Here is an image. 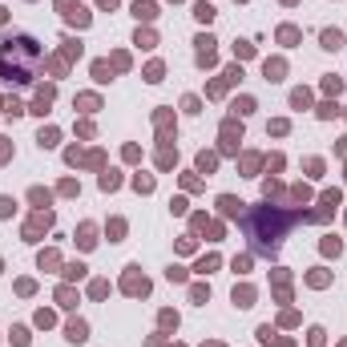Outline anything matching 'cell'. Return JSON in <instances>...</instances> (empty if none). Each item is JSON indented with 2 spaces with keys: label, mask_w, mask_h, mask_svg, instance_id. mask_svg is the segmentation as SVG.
<instances>
[{
  "label": "cell",
  "mask_w": 347,
  "mask_h": 347,
  "mask_svg": "<svg viewBox=\"0 0 347 347\" xmlns=\"http://www.w3.org/2000/svg\"><path fill=\"white\" fill-rule=\"evenodd\" d=\"M41 145H45V149L57 145V130H41Z\"/></svg>",
  "instance_id": "cell-27"
},
{
  "label": "cell",
  "mask_w": 347,
  "mask_h": 347,
  "mask_svg": "<svg viewBox=\"0 0 347 347\" xmlns=\"http://www.w3.org/2000/svg\"><path fill=\"white\" fill-rule=\"evenodd\" d=\"M145 81H162V61H153V65L145 69Z\"/></svg>",
  "instance_id": "cell-24"
},
{
  "label": "cell",
  "mask_w": 347,
  "mask_h": 347,
  "mask_svg": "<svg viewBox=\"0 0 347 347\" xmlns=\"http://www.w3.org/2000/svg\"><path fill=\"white\" fill-rule=\"evenodd\" d=\"M134 16H138V20H153V16H157V4H153V0H138V4H134Z\"/></svg>",
  "instance_id": "cell-8"
},
{
  "label": "cell",
  "mask_w": 347,
  "mask_h": 347,
  "mask_svg": "<svg viewBox=\"0 0 347 347\" xmlns=\"http://www.w3.org/2000/svg\"><path fill=\"white\" fill-rule=\"evenodd\" d=\"M323 206L335 210V206H339V190H327V194H323Z\"/></svg>",
  "instance_id": "cell-28"
},
{
  "label": "cell",
  "mask_w": 347,
  "mask_h": 347,
  "mask_svg": "<svg viewBox=\"0 0 347 347\" xmlns=\"http://www.w3.org/2000/svg\"><path fill=\"white\" fill-rule=\"evenodd\" d=\"M339 250H343L339 238H323V255H339Z\"/></svg>",
  "instance_id": "cell-25"
},
{
  "label": "cell",
  "mask_w": 347,
  "mask_h": 347,
  "mask_svg": "<svg viewBox=\"0 0 347 347\" xmlns=\"http://www.w3.org/2000/svg\"><path fill=\"white\" fill-rule=\"evenodd\" d=\"M198 61L202 65H214V37H198Z\"/></svg>",
  "instance_id": "cell-6"
},
{
  "label": "cell",
  "mask_w": 347,
  "mask_h": 347,
  "mask_svg": "<svg viewBox=\"0 0 347 347\" xmlns=\"http://www.w3.org/2000/svg\"><path fill=\"white\" fill-rule=\"evenodd\" d=\"M0 73L16 85H28L41 73V45L33 37H4L0 41Z\"/></svg>",
  "instance_id": "cell-1"
},
{
  "label": "cell",
  "mask_w": 347,
  "mask_h": 347,
  "mask_svg": "<svg viewBox=\"0 0 347 347\" xmlns=\"http://www.w3.org/2000/svg\"><path fill=\"white\" fill-rule=\"evenodd\" d=\"M214 267H218V259H214V255H206V259L198 263V271H202V275H206V271H214Z\"/></svg>",
  "instance_id": "cell-34"
},
{
  "label": "cell",
  "mask_w": 347,
  "mask_h": 347,
  "mask_svg": "<svg viewBox=\"0 0 347 347\" xmlns=\"http://www.w3.org/2000/svg\"><path fill=\"white\" fill-rule=\"evenodd\" d=\"M138 45L141 49H153V33H138Z\"/></svg>",
  "instance_id": "cell-38"
},
{
  "label": "cell",
  "mask_w": 347,
  "mask_h": 347,
  "mask_svg": "<svg viewBox=\"0 0 347 347\" xmlns=\"http://www.w3.org/2000/svg\"><path fill=\"white\" fill-rule=\"evenodd\" d=\"M77 105H81V109H97V97H93V93H85V97H77Z\"/></svg>",
  "instance_id": "cell-30"
},
{
  "label": "cell",
  "mask_w": 347,
  "mask_h": 347,
  "mask_svg": "<svg viewBox=\"0 0 347 347\" xmlns=\"http://www.w3.org/2000/svg\"><path fill=\"white\" fill-rule=\"evenodd\" d=\"M134 190H141V194H149V190H153V178H149V174H145V178L138 174V178H134Z\"/></svg>",
  "instance_id": "cell-17"
},
{
  "label": "cell",
  "mask_w": 347,
  "mask_h": 347,
  "mask_svg": "<svg viewBox=\"0 0 347 347\" xmlns=\"http://www.w3.org/2000/svg\"><path fill=\"white\" fill-rule=\"evenodd\" d=\"M93 77H97L101 85H105V81H113V65H109V61H93Z\"/></svg>",
  "instance_id": "cell-11"
},
{
  "label": "cell",
  "mask_w": 347,
  "mask_h": 347,
  "mask_svg": "<svg viewBox=\"0 0 347 347\" xmlns=\"http://www.w3.org/2000/svg\"><path fill=\"white\" fill-rule=\"evenodd\" d=\"M166 275H170V282H186V271H182V267H170Z\"/></svg>",
  "instance_id": "cell-35"
},
{
  "label": "cell",
  "mask_w": 347,
  "mask_h": 347,
  "mask_svg": "<svg viewBox=\"0 0 347 347\" xmlns=\"http://www.w3.org/2000/svg\"><path fill=\"white\" fill-rule=\"evenodd\" d=\"M49 226H53V214H49V210H41V214L33 218V222H28V226H24V238H28V242H33V238H37L41 230H49Z\"/></svg>",
  "instance_id": "cell-4"
},
{
  "label": "cell",
  "mask_w": 347,
  "mask_h": 347,
  "mask_svg": "<svg viewBox=\"0 0 347 347\" xmlns=\"http://www.w3.org/2000/svg\"><path fill=\"white\" fill-rule=\"evenodd\" d=\"M4 113H8V117H20V113H24V105H20L16 97H8V101H4Z\"/></svg>",
  "instance_id": "cell-21"
},
{
  "label": "cell",
  "mask_w": 347,
  "mask_h": 347,
  "mask_svg": "<svg viewBox=\"0 0 347 347\" xmlns=\"http://www.w3.org/2000/svg\"><path fill=\"white\" fill-rule=\"evenodd\" d=\"M97 4H101V8H117V0H97Z\"/></svg>",
  "instance_id": "cell-43"
},
{
  "label": "cell",
  "mask_w": 347,
  "mask_h": 347,
  "mask_svg": "<svg viewBox=\"0 0 347 347\" xmlns=\"http://www.w3.org/2000/svg\"><path fill=\"white\" fill-rule=\"evenodd\" d=\"M73 57H81V41L69 37V41H65V61H73Z\"/></svg>",
  "instance_id": "cell-20"
},
{
  "label": "cell",
  "mask_w": 347,
  "mask_h": 347,
  "mask_svg": "<svg viewBox=\"0 0 347 347\" xmlns=\"http://www.w3.org/2000/svg\"><path fill=\"white\" fill-rule=\"evenodd\" d=\"M311 347H323V331L319 327H311Z\"/></svg>",
  "instance_id": "cell-40"
},
{
  "label": "cell",
  "mask_w": 347,
  "mask_h": 347,
  "mask_svg": "<svg viewBox=\"0 0 347 347\" xmlns=\"http://www.w3.org/2000/svg\"><path fill=\"white\" fill-rule=\"evenodd\" d=\"M12 343H16V347H28V331H24V327H12Z\"/></svg>",
  "instance_id": "cell-23"
},
{
  "label": "cell",
  "mask_w": 347,
  "mask_h": 347,
  "mask_svg": "<svg viewBox=\"0 0 347 347\" xmlns=\"http://www.w3.org/2000/svg\"><path fill=\"white\" fill-rule=\"evenodd\" d=\"M218 210H222L226 218H234V214H242V202H238V198H230V194H222V198H218Z\"/></svg>",
  "instance_id": "cell-9"
},
{
  "label": "cell",
  "mask_w": 347,
  "mask_h": 347,
  "mask_svg": "<svg viewBox=\"0 0 347 347\" xmlns=\"http://www.w3.org/2000/svg\"><path fill=\"white\" fill-rule=\"evenodd\" d=\"M77 242H81L85 250H89L93 242H97V238H93V222H81V230H77Z\"/></svg>",
  "instance_id": "cell-13"
},
{
  "label": "cell",
  "mask_w": 347,
  "mask_h": 347,
  "mask_svg": "<svg viewBox=\"0 0 347 347\" xmlns=\"http://www.w3.org/2000/svg\"><path fill=\"white\" fill-rule=\"evenodd\" d=\"M194 16H198L202 24H210V20H214V4H206V0H198V4H194Z\"/></svg>",
  "instance_id": "cell-12"
},
{
  "label": "cell",
  "mask_w": 347,
  "mask_h": 347,
  "mask_svg": "<svg viewBox=\"0 0 347 347\" xmlns=\"http://www.w3.org/2000/svg\"><path fill=\"white\" fill-rule=\"evenodd\" d=\"M291 105H295V109H307V105H311V93H307V89H295V93H291Z\"/></svg>",
  "instance_id": "cell-16"
},
{
  "label": "cell",
  "mask_w": 347,
  "mask_h": 347,
  "mask_svg": "<svg viewBox=\"0 0 347 347\" xmlns=\"http://www.w3.org/2000/svg\"><path fill=\"white\" fill-rule=\"evenodd\" d=\"M214 162H218L214 153H198V170H206V174H210V170H214Z\"/></svg>",
  "instance_id": "cell-22"
},
{
  "label": "cell",
  "mask_w": 347,
  "mask_h": 347,
  "mask_svg": "<svg viewBox=\"0 0 347 347\" xmlns=\"http://www.w3.org/2000/svg\"><path fill=\"white\" fill-rule=\"evenodd\" d=\"M117 182H121V178H117V170L101 174V190H117Z\"/></svg>",
  "instance_id": "cell-18"
},
{
  "label": "cell",
  "mask_w": 347,
  "mask_h": 347,
  "mask_svg": "<svg viewBox=\"0 0 347 347\" xmlns=\"http://www.w3.org/2000/svg\"><path fill=\"white\" fill-rule=\"evenodd\" d=\"M323 89H327V93H339V89H343V81H339V77H327V81H323Z\"/></svg>",
  "instance_id": "cell-32"
},
{
  "label": "cell",
  "mask_w": 347,
  "mask_h": 347,
  "mask_svg": "<svg viewBox=\"0 0 347 347\" xmlns=\"http://www.w3.org/2000/svg\"><path fill=\"white\" fill-rule=\"evenodd\" d=\"M81 275H85L81 263H69V267H65V278H81Z\"/></svg>",
  "instance_id": "cell-29"
},
{
  "label": "cell",
  "mask_w": 347,
  "mask_h": 347,
  "mask_svg": "<svg viewBox=\"0 0 347 347\" xmlns=\"http://www.w3.org/2000/svg\"><path fill=\"white\" fill-rule=\"evenodd\" d=\"M234 271H238V275H246V271H250V259H246V255H242V259H234Z\"/></svg>",
  "instance_id": "cell-39"
},
{
  "label": "cell",
  "mask_w": 347,
  "mask_h": 347,
  "mask_svg": "<svg viewBox=\"0 0 347 347\" xmlns=\"http://www.w3.org/2000/svg\"><path fill=\"white\" fill-rule=\"evenodd\" d=\"M57 8H61V12H65V16L73 20V24H81V28L89 24V12H85V8L77 4V0H57Z\"/></svg>",
  "instance_id": "cell-2"
},
{
  "label": "cell",
  "mask_w": 347,
  "mask_h": 347,
  "mask_svg": "<svg viewBox=\"0 0 347 347\" xmlns=\"http://www.w3.org/2000/svg\"><path fill=\"white\" fill-rule=\"evenodd\" d=\"M109 242H121V234H125V222H121V218H113V222H109Z\"/></svg>",
  "instance_id": "cell-19"
},
{
  "label": "cell",
  "mask_w": 347,
  "mask_h": 347,
  "mask_svg": "<svg viewBox=\"0 0 347 347\" xmlns=\"http://www.w3.org/2000/svg\"><path fill=\"white\" fill-rule=\"evenodd\" d=\"M130 295H145L149 291V282H145V275H138V267H130V275H125V282H121Z\"/></svg>",
  "instance_id": "cell-3"
},
{
  "label": "cell",
  "mask_w": 347,
  "mask_h": 347,
  "mask_svg": "<svg viewBox=\"0 0 347 347\" xmlns=\"http://www.w3.org/2000/svg\"><path fill=\"white\" fill-rule=\"evenodd\" d=\"M4 16H8V12H4V8H0V24H4Z\"/></svg>",
  "instance_id": "cell-44"
},
{
  "label": "cell",
  "mask_w": 347,
  "mask_h": 347,
  "mask_svg": "<svg viewBox=\"0 0 347 347\" xmlns=\"http://www.w3.org/2000/svg\"><path fill=\"white\" fill-rule=\"evenodd\" d=\"M234 303L238 307H250V303H255V291H250V287H234Z\"/></svg>",
  "instance_id": "cell-15"
},
{
  "label": "cell",
  "mask_w": 347,
  "mask_h": 347,
  "mask_svg": "<svg viewBox=\"0 0 347 347\" xmlns=\"http://www.w3.org/2000/svg\"><path fill=\"white\" fill-rule=\"evenodd\" d=\"M263 69H267V77H271V81H282V73H287V65H282V61H267Z\"/></svg>",
  "instance_id": "cell-14"
},
{
  "label": "cell",
  "mask_w": 347,
  "mask_h": 347,
  "mask_svg": "<svg viewBox=\"0 0 347 347\" xmlns=\"http://www.w3.org/2000/svg\"><path fill=\"white\" fill-rule=\"evenodd\" d=\"M12 214V198H0V218H8Z\"/></svg>",
  "instance_id": "cell-41"
},
{
  "label": "cell",
  "mask_w": 347,
  "mask_h": 347,
  "mask_svg": "<svg viewBox=\"0 0 347 347\" xmlns=\"http://www.w3.org/2000/svg\"><path fill=\"white\" fill-rule=\"evenodd\" d=\"M57 299H61V303H65V307H73V299H77V295H73L69 287H61V291H57Z\"/></svg>",
  "instance_id": "cell-31"
},
{
  "label": "cell",
  "mask_w": 347,
  "mask_h": 347,
  "mask_svg": "<svg viewBox=\"0 0 347 347\" xmlns=\"http://www.w3.org/2000/svg\"><path fill=\"white\" fill-rule=\"evenodd\" d=\"M89 291H93V295H97V299H101V295H109V282H101V278H97V282H93V287H89Z\"/></svg>",
  "instance_id": "cell-36"
},
{
  "label": "cell",
  "mask_w": 347,
  "mask_h": 347,
  "mask_svg": "<svg viewBox=\"0 0 347 347\" xmlns=\"http://www.w3.org/2000/svg\"><path fill=\"white\" fill-rule=\"evenodd\" d=\"M53 97H57V89H53V85H41V93H37V101H33V113H49Z\"/></svg>",
  "instance_id": "cell-5"
},
{
  "label": "cell",
  "mask_w": 347,
  "mask_h": 347,
  "mask_svg": "<svg viewBox=\"0 0 347 347\" xmlns=\"http://www.w3.org/2000/svg\"><path fill=\"white\" fill-rule=\"evenodd\" d=\"M335 113H339V105H331V101H323V105H319V117H335Z\"/></svg>",
  "instance_id": "cell-33"
},
{
  "label": "cell",
  "mask_w": 347,
  "mask_h": 347,
  "mask_svg": "<svg viewBox=\"0 0 347 347\" xmlns=\"http://www.w3.org/2000/svg\"><path fill=\"white\" fill-rule=\"evenodd\" d=\"M4 157H8V145H4V138H0V162H4Z\"/></svg>",
  "instance_id": "cell-42"
},
{
  "label": "cell",
  "mask_w": 347,
  "mask_h": 347,
  "mask_svg": "<svg viewBox=\"0 0 347 347\" xmlns=\"http://www.w3.org/2000/svg\"><path fill=\"white\" fill-rule=\"evenodd\" d=\"M319 41H323V49H331V53H335V49H343V33H339V28H327Z\"/></svg>",
  "instance_id": "cell-10"
},
{
  "label": "cell",
  "mask_w": 347,
  "mask_h": 347,
  "mask_svg": "<svg viewBox=\"0 0 347 347\" xmlns=\"http://www.w3.org/2000/svg\"><path fill=\"white\" fill-rule=\"evenodd\" d=\"M162 327H178V315L174 311H162Z\"/></svg>",
  "instance_id": "cell-37"
},
{
  "label": "cell",
  "mask_w": 347,
  "mask_h": 347,
  "mask_svg": "<svg viewBox=\"0 0 347 347\" xmlns=\"http://www.w3.org/2000/svg\"><path fill=\"white\" fill-rule=\"evenodd\" d=\"M206 347H222V343H206Z\"/></svg>",
  "instance_id": "cell-45"
},
{
  "label": "cell",
  "mask_w": 347,
  "mask_h": 347,
  "mask_svg": "<svg viewBox=\"0 0 347 347\" xmlns=\"http://www.w3.org/2000/svg\"><path fill=\"white\" fill-rule=\"evenodd\" d=\"M65 335H69V343H85V339H89V327H85L81 319H73V323L65 327Z\"/></svg>",
  "instance_id": "cell-7"
},
{
  "label": "cell",
  "mask_w": 347,
  "mask_h": 347,
  "mask_svg": "<svg viewBox=\"0 0 347 347\" xmlns=\"http://www.w3.org/2000/svg\"><path fill=\"white\" fill-rule=\"evenodd\" d=\"M190 295H194V303H206V299H210V287H202V282H198V287H194Z\"/></svg>",
  "instance_id": "cell-26"
}]
</instances>
